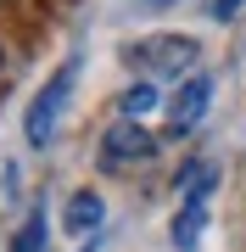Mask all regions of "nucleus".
Segmentation results:
<instances>
[{"label":"nucleus","instance_id":"1","mask_svg":"<svg viewBox=\"0 0 246 252\" xmlns=\"http://www.w3.org/2000/svg\"><path fill=\"white\" fill-rule=\"evenodd\" d=\"M196 56H201V45L191 34H146V39H135L123 51V62L140 67L146 79H191Z\"/></svg>","mask_w":246,"mask_h":252},{"label":"nucleus","instance_id":"2","mask_svg":"<svg viewBox=\"0 0 246 252\" xmlns=\"http://www.w3.org/2000/svg\"><path fill=\"white\" fill-rule=\"evenodd\" d=\"M73 79H79V62H62V67H56V79L34 95V107H28V118H23L28 146H51L56 124H62V107H67V95H73Z\"/></svg>","mask_w":246,"mask_h":252},{"label":"nucleus","instance_id":"3","mask_svg":"<svg viewBox=\"0 0 246 252\" xmlns=\"http://www.w3.org/2000/svg\"><path fill=\"white\" fill-rule=\"evenodd\" d=\"M157 157V135L146 124H129V118H118V124L101 135V168H140V162Z\"/></svg>","mask_w":246,"mask_h":252},{"label":"nucleus","instance_id":"4","mask_svg":"<svg viewBox=\"0 0 246 252\" xmlns=\"http://www.w3.org/2000/svg\"><path fill=\"white\" fill-rule=\"evenodd\" d=\"M207 107H213V79L207 73H191L179 84V95H173V107H168V129L173 135H191L201 118H207Z\"/></svg>","mask_w":246,"mask_h":252},{"label":"nucleus","instance_id":"5","mask_svg":"<svg viewBox=\"0 0 246 252\" xmlns=\"http://www.w3.org/2000/svg\"><path fill=\"white\" fill-rule=\"evenodd\" d=\"M118 118H129V124H157L163 118V90H157V79H140V84H129L123 101H118Z\"/></svg>","mask_w":246,"mask_h":252},{"label":"nucleus","instance_id":"6","mask_svg":"<svg viewBox=\"0 0 246 252\" xmlns=\"http://www.w3.org/2000/svg\"><path fill=\"white\" fill-rule=\"evenodd\" d=\"M101 224H107V202H101L95 190H79V196L67 202V213H62V230L73 235V241H84V235H95Z\"/></svg>","mask_w":246,"mask_h":252},{"label":"nucleus","instance_id":"7","mask_svg":"<svg viewBox=\"0 0 246 252\" xmlns=\"http://www.w3.org/2000/svg\"><path fill=\"white\" fill-rule=\"evenodd\" d=\"M11 252H45V207H34L23 219V230L11 235Z\"/></svg>","mask_w":246,"mask_h":252},{"label":"nucleus","instance_id":"8","mask_svg":"<svg viewBox=\"0 0 246 252\" xmlns=\"http://www.w3.org/2000/svg\"><path fill=\"white\" fill-rule=\"evenodd\" d=\"M241 6H246V0H213V17H219V23H229Z\"/></svg>","mask_w":246,"mask_h":252}]
</instances>
